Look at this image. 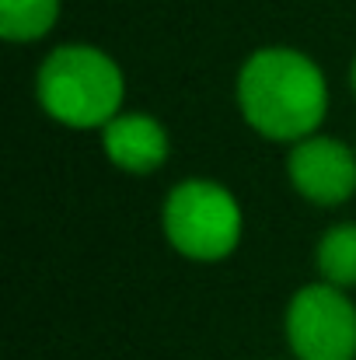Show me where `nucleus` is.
I'll return each instance as SVG.
<instances>
[{"instance_id":"39448f33","label":"nucleus","mask_w":356,"mask_h":360,"mask_svg":"<svg viewBox=\"0 0 356 360\" xmlns=\"http://www.w3.org/2000/svg\"><path fill=\"white\" fill-rule=\"evenodd\" d=\"M286 179L301 200L315 207H343L356 196V147L329 133H311L290 143Z\"/></svg>"},{"instance_id":"f03ea898","label":"nucleus","mask_w":356,"mask_h":360,"mask_svg":"<svg viewBox=\"0 0 356 360\" xmlns=\"http://www.w3.org/2000/svg\"><path fill=\"white\" fill-rule=\"evenodd\" d=\"M39 109L67 129H102L126 102V77L116 60L91 42L49 49L35 70Z\"/></svg>"},{"instance_id":"1a4fd4ad","label":"nucleus","mask_w":356,"mask_h":360,"mask_svg":"<svg viewBox=\"0 0 356 360\" xmlns=\"http://www.w3.org/2000/svg\"><path fill=\"white\" fill-rule=\"evenodd\" d=\"M350 88H353V98H356V56H353V63H350Z\"/></svg>"},{"instance_id":"7ed1b4c3","label":"nucleus","mask_w":356,"mask_h":360,"mask_svg":"<svg viewBox=\"0 0 356 360\" xmlns=\"http://www.w3.org/2000/svg\"><path fill=\"white\" fill-rule=\"evenodd\" d=\"M164 241L192 262H220L235 255L244 235L237 196L217 179H182L161 203Z\"/></svg>"},{"instance_id":"423d86ee","label":"nucleus","mask_w":356,"mask_h":360,"mask_svg":"<svg viewBox=\"0 0 356 360\" xmlns=\"http://www.w3.org/2000/svg\"><path fill=\"white\" fill-rule=\"evenodd\" d=\"M98 140L112 168L126 175H154L171 154L168 126L150 112H119L98 129Z\"/></svg>"},{"instance_id":"20e7f679","label":"nucleus","mask_w":356,"mask_h":360,"mask_svg":"<svg viewBox=\"0 0 356 360\" xmlns=\"http://www.w3.org/2000/svg\"><path fill=\"white\" fill-rule=\"evenodd\" d=\"M283 333L297 360H356V301L336 283H304L286 301Z\"/></svg>"},{"instance_id":"f257e3e1","label":"nucleus","mask_w":356,"mask_h":360,"mask_svg":"<svg viewBox=\"0 0 356 360\" xmlns=\"http://www.w3.org/2000/svg\"><path fill=\"white\" fill-rule=\"evenodd\" d=\"M235 98L251 133L272 143H297L329 116L325 70L294 46L255 49L237 70Z\"/></svg>"},{"instance_id":"0eeeda50","label":"nucleus","mask_w":356,"mask_h":360,"mask_svg":"<svg viewBox=\"0 0 356 360\" xmlns=\"http://www.w3.org/2000/svg\"><path fill=\"white\" fill-rule=\"evenodd\" d=\"M315 266L325 283H336L343 290L356 287V221H339L325 228V235L315 245Z\"/></svg>"},{"instance_id":"6e6552de","label":"nucleus","mask_w":356,"mask_h":360,"mask_svg":"<svg viewBox=\"0 0 356 360\" xmlns=\"http://www.w3.org/2000/svg\"><path fill=\"white\" fill-rule=\"evenodd\" d=\"M63 0H0V35L7 42H39L60 21Z\"/></svg>"}]
</instances>
